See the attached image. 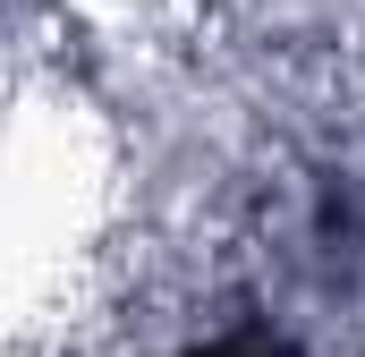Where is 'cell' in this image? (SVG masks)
I'll return each mask as SVG.
<instances>
[{
  "label": "cell",
  "mask_w": 365,
  "mask_h": 357,
  "mask_svg": "<svg viewBox=\"0 0 365 357\" xmlns=\"http://www.w3.org/2000/svg\"><path fill=\"white\" fill-rule=\"evenodd\" d=\"M314 247L331 256V272H357L365 281V154L357 162H340V171L314 187Z\"/></svg>",
  "instance_id": "1"
},
{
  "label": "cell",
  "mask_w": 365,
  "mask_h": 357,
  "mask_svg": "<svg viewBox=\"0 0 365 357\" xmlns=\"http://www.w3.org/2000/svg\"><path fill=\"white\" fill-rule=\"evenodd\" d=\"M195 357H289V341H280L272 323H230L221 341H204Z\"/></svg>",
  "instance_id": "2"
}]
</instances>
